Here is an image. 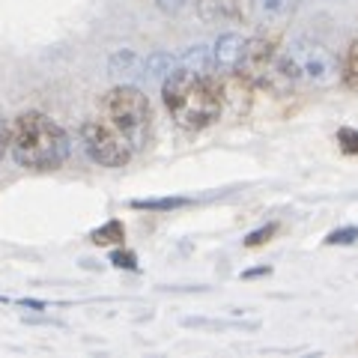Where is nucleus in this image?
Listing matches in <instances>:
<instances>
[{
    "label": "nucleus",
    "mask_w": 358,
    "mask_h": 358,
    "mask_svg": "<svg viewBox=\"0 0 358 358\" xmlns=\"http://www.w3.org/2000/svg\"><path fill=\"white\" fill-rule=\"evenodd\" d=\"M13 159L27 171H57L69 159L72 141L57 120L42 110H24L13 120Z\"/></svg>",
    "instance_id": "nucleus-1"
},
{
    "label": "nucleus",
    "mask_w": 358,
    "mask_h": 358,
    "mask_svg": "<svg viewBox=\"0 0 358 358\" xmlns=\"http://www.w3.org/2000/svg\"><path fill=\"white\" fill-rule=\"evenodd\" d=\"M162 96H164V105L171 110V117L176 120V126H182L188 131L206 129L221 117L224 93L212 75H197L179 66L176 72L164 78Z\"/></svg>",
    "instance_id": "nucleus-2"
},
{
    "label": "nucleus",
    "mask_w": 358,
    "mask_h": 358,
    "mask_svg": "<svg viewBox=\"0 0 358 358\" xmlns=\"http://www.w3.org/2000/svg\"><path fill=\"white\" fill-rule=\"evenodd\" d=\"M102 117L138 147L150 129V99L138 87H114L102 96Z\"/></svg>",
    "instance_id": "nucleus-3"
},
{
    "label": "nucleus",
    "mask_w": 358,
    "mask_h": 358,
    "mask_svg": "<svg viewBox=\"0 0 358 358\" xmlns=\"http://www.w3.org/2000/svg\"><path fill=\"white\" fill-rule=\"evenodd\" d=\"M284 69L293 81H308L317 87H326L338 78V57L322 42L296 39L284 48Z\"/></svg>",
    "instance_id": "nucleus-4"
},
{
    "label": "nucleus",
    "mask_w": 358,
    "mask_h": 358,
    "mask_svg": "<svg viewBox=\"0 0 358 358\" xmlns=\"http://www.w3.org/2000/svg\"><path fill=\"white\" fill-rule=\"evenodd\" d=\"M81 147L90 162L102 167H122L131 159V141L117 131L108 120H90L81 126Z\"/></svg>",
    "instance_id": "nucleus-5"
},
{
    "label": "nucleus",
    "mask_w": 358,
    "mask_h": 358,
    "mask_svg": "<svg viewBox=\"0 0 358 358\" xmlns=\"http://www.w3.org/2000/svg\"><path fill=\"white\" fill-rule=\"evenodd\" d=\"M212 54H215V69L239 72L245 63V54H248V39L242 33H224V36H218Z\"/></svg>",
    "instance_id": "nucleus-6"
},
{
    "label": "nucleus",
    "mask_w": 358,
    "mask_h": 358,
    "mask_svg": "<svg viewBox=\"0 0 358 358\" xmlns=\"http://www.w3.org/2000/svg\"><path fill=\"white\" fill-rule=\"evenodd\" d=\"M251 9L260 24H281L293 15L296 0H251Z\"/></svg>",
    "instance_id": "nucleus-7"
},
{
    "label": "nucleus",
    "mask_w": 358,
    "mask_h": 358,
    "mask_svg": "<svg viewBox=\"0 0 358 358\" xmlns=\"http://www.w3.org/2000/svg\"><path fill=\"white\" fill-rule=\"evenodd\" d=\"M179 66L192 69L197 75H212V69H215V54H212V48H206V45H194V48H188L182 57H179Z\"/></svg>",
    "instance_id": "nucleus-8"
},
{
    "label": "nucleus",
    "mask_w": 358,
    "mask_h": 358,
    "mask_svg": "<svg viewBox=\"0 0 358 358\" xmlns=\"http://www.w3.org/2000/svg\"><path fill=\"white\" fill-rule=\"evenodd\" d=\"M176 69H179V57H173V54H167V51H155V54H150V57L143 60V75L162 78V81Z\"/></svg>",
    "instance_id": "nucleus-9"
},
{
    "label": "nucleus",
    "mask_w": 358,
    "mask_h": 358,
    "mask_svg": "<svg viewBox=\"0 0 358 358\" xmlns=\"http://www.w3.org/2000/svg\"><path fill=\"white\" fill-rule=\"evenodd\" d=\"M122 239H126V227H122L120 218H110L102 227H96L90 233V242L93 245H122Z\"/></svg>",
    "instance_id": "nucleus-10"
},
{
    "label": "nucleus",
    "mask_w": 358,
    "mask_h": 358,
    "mask_svg": "<svg viewBox=\"0 0 358 358\" xmlns=\"http://www.w3.org/2000/svg\"><path fill=\"white\" fill-rule=\"evenodd\" d=\"M188 197H147V200H131V209H143V212H173L188 206Z\"/></svg>",
    "instance_id": "nucleus-11"
},
{
    "label": "nucleus",
    "mask_w": 358,
    "mask_h": 358,
    "mask_svg": "<svg viewBox=\"0 0 358 358\" xmlns=\"http://www.w3.org/2000/svg\"><path fill=\"white\" fill-rule=\"evenodd\" d=\"M108 69L114 72V75H122V72H138V69H143V60L138 57V54H131V51H117L114 57L108 60Z\"/></svg>",
    "instance_id": "nucleus-12"
},
{
    "label": "nucleus",
    "mask_w": 358,
    "mask_h": 358,
    "mask_svg": "<svg viewBox=\"0 0 358 358\" xmlns=\"http://www.w3.org/2000/svg\"><path fill=\"white\" fill-rule=\"evenodd\" d=\"M343 84L352 90V93H358V42L350 45V51H346V60H343Z\"/></svg>",
    "instance_id": "nucleus-13"
},
{
    "label": "nucleus",
    "mask_w": 358,
    "mask_h": 358,
    "mask_svg": "<svg viewBox=\"0 0 358 358\" xmlns=\"http://www.w3.org/2000/svg\"><path fill=\"white\" fill-rule=\"evenodd\" d=\"M233 13H236L233 0H203V3H200V15L203 18H227Z\"/></svg>",
    "instance_id": "nucleus-14"
},
{
    "label": "nucleus",
    "mask_w": 358,
    "mask_h": 358,
    "mask_svg": "<svg viewBox=\"0 0 358 358\" xmlns=\"http://www.w3.org/2000/svg\"><path fill=\"white\" fill-rule=\"evenodd\" d=\"M275 233H278V224H266V227H260V230H251L248 236L242 239V245L245 248H260V245H266Z\"/></svg>",
    "instance_id": "nucleus-15"
},
{
    "label": "nucleus",
    "mask_w": 358,
    "mask_h": 358,
    "mask_svg": "<svg viewBox=\"0 0 358 358\" xmlns=\"http://www.w3.org/2000/svg\"><path fill=\"white\" fill-rule=\"evenodd\" d=\"M338 143H341V150L343 152H350V155H358V129H341L338 131Z\"/></svg>",
    "instance_id": "nucleus-16"
},
{
    "label": "nucleus",
    "mask_w": 358,
    "mask_h": 358,
    "mask_svg": "<svg viewBox=\"0 0 358 358\" xmlns=\"http://www.w3.org/2000/svg\"><path fill=\"white\" fill-rule=\"evenodd\" d=\"M358 239V227H341V230H331L326 236V245H352Z\"/></svg>",
    "instance_id": "nucleus-17"
},
{
    "label": "nucleus",
    "mask_w": 358,
    "mask_h": 358,
    "mask_svg": "<svg viewBox=\"0 0 358 358\" xmlns=\"http://www.w3.org/2000/svg\"><path fill=\"white\" fill-rule=\"evenodd\" d=\"M110 263H114L117 268H129V272H138V257H134L131 251L117 248L114 254H110Z\"/></svg>",
    "instance_id": "nucleus-18"
},
{
    "label": "nucleus",
    "mask_w": 358,
    "mask_h": 358,
    "mask_svg": "<svg viewBox=\"0 0 358 358\" xmlns=\"http://www.w3.org/2000/svg\"><path fill=\"white\" fill-rule=\"evenodd\" d=\"M9 143H13V126L0 117V159H3V152L9 150Z\"/></svg>",
    "instance_id": "nucleus-19"
},
{
    "label": "nucleus",
    "mask_w": 358,
    "mask_h": 358,
    "mask_svg": "<svg viewBox=\"0 0 358 358\" xmlns=\"http://www.w3.org/2000/svg\"><path fill=\"white\" fill-rule=\"evenodd\" d=\"M263 275H272V268H268V266H257V268H245V272H242L245 281H251V278H263Z\"/></svg>",
    "instance_id": "nucleus-20"
},
{
    "label": "nucleus",
    "mask_w": 358,
    "mask_h": 358,
    "mask_svg": "<svg viewBox=\"0 0 358 358\" xmlns=\"http://www.w3.org/2000/svg\"><path fill=\"white\" fill-rule=\"evenodd\" d=\"M18 305H21V308H33V310H45V308H48L42 299H21Z\"/></svg>",
    "instance_id": "nucleus-21"
},
{
    "label": "nucleus",
    "mask_w": 358,
    "mask_h": 358,
    "mask_svg": "<svg viewBox=\"0 0 358 358\" xmlns=\"http://www.w3.org/2000/svg\"><path fill=\"white\" fill-rule=\"evenodd\" d=\"M182 3H185V0H159V6L167 9V13H176V9L182 6Z\"/></svg>",
    "instance_id": "nucleus-22"
}]
</instances>
